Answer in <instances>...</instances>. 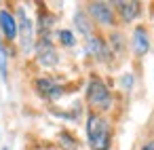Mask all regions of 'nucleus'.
Segmentation results:
<instances>
[{
	"instance_id": "obj_7",
	"label": "nucleus",
	"mask_w": 154,
	"mask_h": 150,
	"mask_svg": "<svg viewBox=\"0 0 154 150\" xmlns=\"http://www.w3.org/2000/svg\"><path fill=\"white\" fill-rule=\"evenodd\" d=\"M133 47H135V53L137 55H143L148 53V36H146V30L143 28H137L135 34H133Z\"/></svg>"
},
{
	"instance_id": "obj_11",
	"label": "nucleus",
	"mask_w": 154,
	"mask_h": 150,
	"mask_svg": "<svg viewBox=\"0 0 154 150\" xmlns=\"http://www.w3.org/2000/svg\"><path fill=\"white\" fill-rule=\"evenodd\" d=\"M59 38H61V42H63V45H68V47H72V45H74V34H72V32H68V30H61V32H59Z\"/></svg>"
},
{
	"instance_id": "obj_6",
	"label": "nucleus",
	"mask_w": 154,
	"mask_h": 150,
	"mask_svg": "<svg viewBox=\"0 0 154 150\" xmlns=\"http://www.w3.org/2000/svg\"><path fill=\"white\" fill-rule=\"evenodd\" d=\"M116 7H118V11H120L125 21H133L137 17V13H139V5L133 2V0L131 2H116Z\"/></svg>"
},
{
	"instance_id": "obj_2",
	"label": "nucleus",
	"mask_w": 154,
	"mask_h": 150,
	"mask_svg": "<svg viewBox=\"0 0 154 150\" xmlns=\"http://www.w3.org/2000/svg\"><path fill=\"white\" fill-rule=\"evenodd\" d=\"M87 97H89L91 106H95V108H101V110L110 108V104H112V97H110V93H108L106 85H103L99 78H95V76H93V78H91V83H89Z\"/></svg>"
},
{
	"instance_id": "obj_5",
	"label": "nucleus",
	"mask_w": 154,
	"mask_h": 150,
	"mask_svg": "<svg viewBox=\"0 0 154 150\" xmlns=\"http://www.w3.org/2000/svg\"><path fill=\"white\" fill-rule=\"evenodd\" d=\"M91 15H93L95 19H99L101 23H112V11H110V7L103 5V2L91 5Z\"/></svg>"
},
{
	"instance_id": "obj_4",
	"label": "nucleus",
	"mask_w": 154,
	"mask_h": 150,
	"mask_svg": "<svg viewBox=\"0 0 154 150\" xmlns=\"http://www.w3.org/2000/svg\"><path fill=\"white\" fill-rule=\"evenodd\" d=\"M38 59H40L45 66H53V64H57L55 49L51 47V42H49V40L40 42V47H38Z\"/></svg>"
},
{
	"instance_id": "obj_1",
	"label": "nucleus",
	"mask_w": 154,
	"mask_h": 150,
	"mask_svg": "<svg viewBox=\"0 0 154 150\" xmlns=\"http://www.w3.org/2000/svg\"><path fill=\"white\" fill-rule=\"evenodd\" d=\"M87 135H89V144L93 150H108V144H110V129H108V123L97 116V114H91L89 120H87Z\"/></svg>"
},
{
	"instance_id": "obj_9",
	"label": "nucleus",
	"mask_w": 154,
	"mask_h": 150,
	"mask_svg": "<svg viewBox=\"0 0 154 150\" xmlns=\"http://www.w3.org/2000/svg\"><path fill=\"white\" fill-rule=\"evenodd\" d=\"M19 17H21V38H23V47L30 49L32 47V26H30V19L23 15V11H19Z\"/></svg>"
},
{
	"instance_id": "obj_3",
	"label": "nucleus",
	"mask_w": 154,
	"mask_h": 150,
	"mask_svg": "<svg viewBox=\"0 0 154 150\" xmlns=\"http://www.w3.org/2000/svg\"><path fill=\"white\" fill-rule=\"evenodd\" d=\"M0 30L5 32V36L9 40H13L17 36V23H15V19L9 11H0Z\"/></svg>"
},
{
	"instance_id": "obj_13",
	"label": "nucleus",
	"mask_w": 154,
	"mask_h": 150,
	"mask_svg": "<svg viewBox=\"0 0 154 150\" xmlns=\"http://www.w3.org/2000/svg\"><path fill=\"white\" fill-rule=\"evenodd\" d=\"M141 150H154V142H150V144H146Z\"/></svg>"
},
{
	"instance_id": "obj_12",
	"label": "nucleus",
	"mask_w": 154,
	"mask_h": 150,
	"mask_svg": "<svg viewBox=\"0 0 154 150\" xmlns=\"http://www.w3.org/2000/svg\"><path fill=\"white\" fill-rule=\"evenodd\" d=\"M76 23H78V28H80L82 34H89V23H85V17H82L80 13L76 15Z\"/></svg>"
},
{
	"instance_id": "obj_8",
	"label": "nucleus",
	"mask_w": 154,
	"mask_h": 150,
	"mask_svg": "<svg viewBox=\"0 0 154 150\" xmlns=\"http://www.w3.org/2000/svg\"><path fill=\"white\" fill-rule=\"evenodd\" d=\"M36 87H38V91H40L42 95H47V97H57V95H61V89H59L55 83H51L49 78L36 80Z\"/></svg>"
},
{
	"instance_id": "obj_10",
	"label": "nucleus",
	"mask_w": 154,
	"mask_h": 150,
	"mask_svg": "<svg viewBox=\"0 0 154 150\" xmlns=\"http://www.w3.org/2000/svg\"><path fill=\"white\" fill-rule=\"evenodd\" d=\"M87 49L95 55V57H99V59H103V53H106V47H103V42L99 40V38H95V36H89V40H87Z\"/></svg>"
}]
</instances>
